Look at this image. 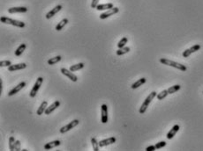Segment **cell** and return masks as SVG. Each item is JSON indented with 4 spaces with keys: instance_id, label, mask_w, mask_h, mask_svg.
Returning <instances> with one entry per match:
<instances>
[{
    "instance_id": "4",
    "label": "cell",
    "mask_w": 203,
    "mask_h": 151,
    "mask_svg": "<svg viewBox=\"0 0 203 151\" xmlns=\"http://www.w3.org/2000/svg\"><path fill=\"white\" fill-rule=\"evenodd\" d=\"M43 83V78L42 76H39V77L36 79V82L35 83V84H34L32 90H30V92H29V96H30V97H31V98H35V97L36 96V94H37V92H38V90H39V89L41 88V86H42Z\"/></svg>"
},
{
    "instance_id": "34",
    "label": "cell",
    "mask_w": 203,
    "mask_h": 151,
    "mask_svg": "<svg viewBox=\"0 0 203 151\" xmlns=\"http://www.w3.org/2000/svg\"><path fill=\"white\" fill-rule=\"evenodd\" d=\"M15 150H16V151L21 150V147H20V142H19V140H16V143H15Z\"/></svg>"
},
{
    "instance_id": "23",
    "label": "cell",
    "mask_w": 203,
    "mask_h": 151,
    "mask_svg": "<svg viewBox=\"0 0 203 151\" xmlns=\"http://www.w3.org/2000/svg\"><path fill=\"white\" fill-rule=\"evenodd\" d=\"M84 66H85V64L83 63H77V64H74V65L71 66L70 67V70H71V71L74 72V71H77V70H79L81 69H83Z\"/></svg>"
},
{
    "instance_id": "17",
    "label": "cell",
    "mask_w": 203,
    "mask_h": 151,
    "mask_svg": "<svg viewBox=\"0 0 203 151\" xmlns=\"http://www.w3.org/2000/svg\"><path fill=\"white\" fill-rule=\"evenodd\" d=\"M61 144V142L58 140H53V142H48L44 145V149L45 150H49L53 148H56L57 146H59Z\"/></svg>"
},
{
    "instance_id": "26",
    "label": "cell",
    "mask_w": 203,
    "mask_h": 151,
    "mask_svg": "<svg viewBox=\"0 0 203 151\" xmlns=\"http://www.w3.org/2000/svg\"><path fill=\"white\" fill-rule=\"evenodd\" d=\"M15 143H16L15 138L13 136H11L9 138V148L11 151L15 150Z\"/></svg>"
},
{
    "instance_id": "9",
    "label": "cell",
    "mask_w": 203,
    "mask_h": 151,
    "mask_svg": "<svg viewBox=\"0 0 203 151\" xmlns=\"http://www.w3.org/2000/svg\"><path fill=\"white\" fill-rule=\"evenodd\" d=\"M26 85H27V83H26V82H21V83H19L17 86H15L14 88H13L11 90H10V92H8V96H9V97H12V96L15 95L16 93H18V92H19L20 90L23 89Z\"/></svg>"
},
{
    "instance_id": "19",
    "label": "cell",
    "mask_w": 203,
    "mask_h": 151,
    "mask_svg": "<svg viewBox=\"0 0 203 151\" xmlns=\"http://www.w3.org/2000/svg\"><path fill=\"white\" fill-rule=\"evenodd\" d=\"M27 48V45L25 44V43H22V44H20L18 47H17V49L15 50V52H14V54H15V55L16 56H19V55H22V53L25 51V49Z\"/></svg>"
},
{
    "instance_id": "25",
    "label": "cell",
    "mask_w": 203,
    "mask_h": 151,
    "mask_svg": "<svg viewBox=\"0 0 203 151\" xmlns=\"http://www.w3.org/2000/svg\"><path fill=\"white\" fill-rule=\"evenodd\" d=\"M180 89H181V86L179 84H175L173 86H170L168 89V92H169V94H173V93L177 92L178 90H179Z\"/></svg>"
},
{
    "instance_id": "20",
    "label": "cell",
    "mask_w": 203,
    "mask_h": 151,
    "mask_svg": "<svg viewBox=\"0 0 203 151\" xmlns=\"http://www.w3.org/2000/svg\"><path fill=\"white\" fill-rule=\"evenodd\" d=\"M146 81H147V79L145 78V77H142V78H140V79H139L138 81H136L135 83H134L133 84H132V86H131V88L132 89H137V88H139L140 86H141L142 84H144L145 83H146Z\"/></svg>"
},
{
    "instance_id": "29",
    "label": "cell",
    "mask_w": 203,
    "mask_h": 151,
    "mask_svg": "<svg viewBox=\"0 0 203 151\" xmlns=\"http://www.w3.org/2000/svg\"><path fill=\"white\" fill-rule=\"evenodd\" d=\"M91 143H92V146H93V149L95 151H98L100 150V146H99V142L96 140L95 138H92L91 139Z\"/></svg>"
},
{
    "instance_id": "21",
    "label": "cell",
    "mask_w": 203,
    "mask_h": 151,
    "mask_svg": "<svg viewBox=\"0 0 203 151\" xmlns=\"http://www.w3.org/2000/svg\"><path fill=\"white\" fill-rule=\"evenodd\" d=\"M130 51V47H121V48H118L117 50V55L120 56V55H126L127 54L128 52Z\"/></svg>"
},
{
    "instance_id": "2",
    "label": "cell",
    "mask_w": 203,
    "mask_h": 151,
    "mask_svg": "<svg viewBox=\"0 0 203 151\" xmlns=\"http://www.w3.org/2000/svg\"><path fill=\"white\" fill-rule=\"evenodd\" d=\"M156 97V92H152L147 97V98L144 100L143 104L141 105V106H140V110H139V113H140V114H143V113L146 112L147 109H148V106H149V104L151 103V101H152V100H153Z\"/></svg>"
},
{
    "instance_id": "24",
    "label": "cell",
    "mask_w": 203,
    "mask_h": 151,
    "mask_svg": "<svg viewBox=\"0 0 203 151\" xmlns=\"http://www.w3.org/2000/svg\"><path fill=\"white\" fill-rule=\"evenodd\" d=\"M61 59H62V57H61V55H57V56H55L53 58H50L48 60V64L49 65H54L56 63H57L58 62L61 61Z\"/></svg>"
},
{
    "instance_id": "11",
    "label": "cell",
    "mask_w": 203,
    "mask_h": 151,
    "mask_svg": "<svg viewBox=\"0 0 203 151\" xmlns=\"http://www.w3.org/2000/svg\"><path fill=\"white\" fill-rule=\"evenodd\" d=\"M27 8L24 7V6H20V7H11L8 9V13H27Z\"/></svg>"
},
{
    "instance_id": "15",
    "label": "cell",
    "mask_w": 203,
    "mask_h": 151,
    "mask_svg": "<svg viewBox=\"0 0 203 151\" xmlns=\"http://www.w3.org/2000/svg\"><path fill=\"white\" fill-rule=\"evenodd\" d=\"M179 128H180L179 125H174L173 127H172V128L169 131V132H168V134H167V139H168V140H171L172 138H173V137L176 135V134L178 132Z\"/></svg>"
},
{
    "instance_id": "14",
    "label": "cell",
    "mask_w": 203,
    "mask_h": 151,
    "mask_svg": "<svg viewBox=\"0 0 203 151\" xmlns=\"http://www.w3.org/2000/svg\"><path fill=\"white\" fill-rule=\"evenodd\" d=\"M27 68V64L22 63H18V64H12L8 67V70L9 71H15V70H20V69H24Z\"/></svg>"
},
{
    "instance_id": "7",
    "label": "cell",
    "mask_w": 203,
    "mask_h": 151,
    "mask_svg": "<svg viewBox=\"0 0 203 151\" xmlns=\"http://www.w3.org/2000/svg\"><path fill=\"white\" fill-rule=\"evenodd\" d=\"M101 121L102 123H107L108 122V106L105 104H103L101 106Z\"/></svg>"
},
{
    "instance_id": "16",
    "label": "cell",
    "mask_w": 203,
    "mask_h": 151,
    "mask_svg": "<svg viewBox=\"0 0 203 151\" xmlns=\"http://www.w3.org/2000/svg\"><path fill=\"white\" fill-rule=\"evenodd\" d=\"M48 107V101H46V100H44V101L42 102V104L40 105L39 108L37 109L36 111V114L37 115H42L45 113V110L47 109Z\"/></svg>"
},
{
    "instance_id": "8",
    "label": "cell",
    "mask_w": 203,
    "mask_h": 151,
    "mask_svg": "<svg viewBox=\"0 0 203 151\" xmlns=\"http://www.w3.org/2000/svg\"><path fill=\"white\" fill-rule=\"evenodd\" d=\"M118 12H119V9H118V7H113L112 9L107 10L105 13H102V14L100 15V18H101V19H105V18H109V17H110V16H112V15L118 13Z\"/></svg>"
},
{
    "instance_id": "18",
    "label": "cell",
    "mask_w": 203,
    "mask_h": 151,
    "mask_svg": "<svg viewBox=\"0 0 203 151\" xmlns=\"http://www.w3.org/2000/svg\"><path fill=\"white\" fill-rule=\"evenodd\" d=\"M114 7L112 3H109V4H103V5H98L96 6V10L97 11H104V10H110L112 9Z\"/></svg>"
},
{
    "instance_id": "1",
    "label": "cell",
    "mask_w": 203,
    "mask_h": 151,
    "mask_svg": "<svg viewBox=\"0 0 203 151\" xmlns=\"http://www.w3.org/2000/svg\"><path fill=\"white\" fill-rule=\"evenodd\" d=\"M160 63H162L164 65H167V66H170V67L176 68V69L181 70V71H186V70L187 69L185 65H183L181 63H176L174 61H171V60L167 59V58H161L160 59Z\"/></svg>"
},
{
    "instance_id": "32",
    "label": "cell",
    "mask_w": 203,
    "mask_h": 151,
    "mask_svg": "<svg viewBox=\"0 0 203 151\" xmlns=\"http://www.w3.org/2000/svg\"><path fill=\"white\" fill-rule=\"evenodd\" d=\"M200 49V44H196V45H194V46H192V47H190V50H191L192 54L194 53V52H196V51H199Z\"/></svg>"
},
{
    "instance_id": "5",
    "label": "cell",
    "mask_w": 203,
    "mask_h": 151,
    "mask_svg": "<svg viewBox=\"0 0 203 151\" xmlns=\"http://www.w3.org/2000/svg\"><path fill=\"white\" fill-rule=\"evenodd\" d=\"M79 123V119H73V120H72V121H71L70 123H68L67 125H65V126H64V127H62L60 128V133H61V134H65V133H67L68 131H70L71 129H73V127H75L76 126H78Z\"/></svg>"
},
{
    "instance_id": "35",
    "label": "cell",
    "mask_w": 203,
    "mask_h": 151,
    "mask_svg": "<svg viewBox=\"0 0 203 151\" xmlns=\"http://www.w3.org/2000/svg\"><path fill=\"white\" fill-rule=\"evenodd\" d=\"M100 0H92V3H91V7L93 9H95L96 6L98 5V3H99Z\"/></svg>"
},
{
    "instance_id": "10",
    "label": "cell",
    "mask_w": 203,
    "mask_h": 151,
    "mask_svg": "<svg viewBox=\"0 0 203 151\" xmlns=\"http://www.w3.org/2000/svg\"><path fill=\"white\" fill-rule=\"evenodd\" d=\"M59 106H60V102L58 101V100H56V101H54V102H53L51 105H50L49 106L47 107V109L45 110L44 114H46V115H49L51 113H53L54 111H55L57 107H59Z\"/></svg>"
},
{
    "instance_id": "3",
    "label": "cell",
    "mask_w": 203,
    "mask_h": 151,
    "mask_svg": "<svg viewBox=\"0 0 203 151\" xmlns=\"http://www.w3.org/2000/svg\"><path fill=\"white\" fill-rule=\"evenodd\" d=\"M0 20H1L2 23L4 24H9V25H13L14 26H17V27H20V28H23L25 27V23L22 22V21H19V20H16V19H13L11 18H7L5 16H2L1 18H0Z\"/></svg>"
},
{
    "instance_id": "31",
    "label": "cell",
    "mask_w": 203,
    "mask_h": 151,
    "mask_svg": "<svg viewBox=\"0 0 203 151\" xmlns=\"http://www.w3.org/2000/svg\"><path fill=\"white\" fill-rule=\"evenodd\" d=\"M10 65H12V63H11V61H9V60H5V61L0 62V66L1 67H9Z\"/></svg>"
},
{
    "instance_id": "28",
    "label": "cell",
    "mask_w": 203,
    "mask_h": 151,
    "mask_svg": "<svg viewBox=\"0 0 203 151\" xmlns=\"http://www.w3.org/2000/svg\"><path fill=\"white\" fill-rule=\"evenodd\" d=\"M127 42H128V38H127V37H123V38H122L120 41L118 42V48H121V47H126V44L127 43Z\"/></svg>"
},
{
    "instance_id": "33",
    "label": "cell",
    "mask_w": 203,
    "mask_h": 151,
    "mask_svg": "<svg viewBox=\"0 0 203 151\" xmlns=\"http://www.w3.org/2000/svg\"><path fill=\"white\" fill-rule=\"evenodd\" d=\"M191 54H192V52H191V50H190V48H188V49H186L184 52H183V54H182V55L184 56L185 58H186V57H188V56H190L191 55Z\"/></svg>"
},
{
    "instance_id": "12",
    "label": "cell",
    "mask_w": 203,
    "mask_h": 151,
    "mask_svg": "<svg viewBox=\"0 0 203 151\" xmlns=\"http://www.w3.org/2000/svg\"><path fill=\"white\" fill-rule=\"evenodd\" d=\"M116 138L115 137H110L108 139H104V140H102L99 142V146L100 148H103V147H105V146H108V145H110V144H113L114 142H116Z\"/></svg>"
},
{
    "instance_id": "6",
    "label": "cell",
    "mask_w": 203,
    "mask_h": 151,
    "mask_svg": "<svg viewBox=\"0 0 203 151\" xmlns=\"http://www.w3.org/2000/svg\"><path fill=\"white\" fill-rule=\"evenodd\" d=\"M60 71H61V73H62L63 75L67 76L71 80V81H73V82H77L78 81V76L76 75H74L73 73V71H71L70 69H67L65 68H62V69H60Z\"/></svg>"
},
{
    "instance_id": "27",
    "label": "cell",
    "mask_w": 203,
    "mask_h": 151,
    "mask_svg": "<svg viewBox=\"0 0 203 151\" xmlns=\"http://www.w3.org/2000/svg\"><path fill=\"white\" fill-rule=\"evenodd\" d=\"M168 94H169L168 90H162L160 93H158V94L156 95V98H157L158 100H162V99L165 98L167 97Z\"/></svg>"
},
{
    "instance_id": "13",
    "label": "cell",
    "mask_w": 203,
    "mask_h": 151,
    "mask_svg": "<svg viewBox=\"0 0 203 151\" xmlns=\"http://www.w3.org/2000/svg\"><path fill=\"white\" fill-rule=\"evenodd\" d=\"M63 8V6L61 5H57V6H55L53 9H51L50 10V11L46 14V18L47 19H49V18H51L52 17H54L61 9Z\"/></svg>"
},
{
    "instance_id": "30",
    "label": "cell",
    "mask_w": 203,
    "mask_h": 151,
    "mask_svg": "<svg viewBox=\"0 0 203 151\" xmlns=\"http://www.w3.org/2000/svg\"><path fill=\"white\" fill-rule=\"evenodd\" d=\"M155 146H156V149H160V148H164V147L166 146V142H164V140H162V142H157Z\"/></svg>"
},
{
    "instance_id": "22",
    "label": "cell",
    "mask_w": 203,
    "mask_h": 151,
    "mask_svg": "<svg viewBox=\"0 0 203 151\" xmlns=\"http://www.w3.org/2000/svg\"><path fill=\"white\" fill-rule=\"evenodd\" d=\"M68 21H69L68 18H64L59 23H57V25L56 26V30H57V31H61V30L63 29V27L68 23Z\"/></svg>"
},
{
    "instance_id": "36",
    "label": "cell",
    "mask_w": 203,
    "mask_h": 151,
    "mask_svg": "<svg viewBox=\"0 0 203 151\" xmlns=\"http://www.w3.org/2000/svg\"><path fill=\"white\" fill-rule=\"evenodd\" d=\"M156 146H154V145H151V146H148V147H147V148H146V151H154V150H156Z\"/></svg>"
}]
</instances>
